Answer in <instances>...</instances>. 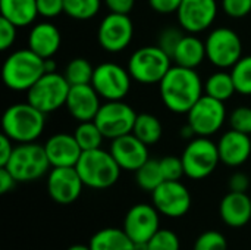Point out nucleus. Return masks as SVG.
Segmentation results:
<instances>
[{
	"instance_id": "1",
	"label": "nucleus",
	"mask_w": 251,
	"mask_h": 250,
	"mask_svg": "<svg viewBox=\"0 0 251 250\" xmlns=\"http://www.w3.org/2000/svg\"><path fill=\"white\" fill-rule=\"evenodd\" d=\"M163 105L174 113H188L204 93V83L199 72L179 65L172 66L159 83Z\"/></svg>"
},
{
	"instance_id": "2",
	"label": "nucleus",
	"mask_w": 251,
	"mask_h": 250,
	"mask_svg": "<svg viewBox=\"0 0 251 250\" xmlns=\"http://www.w3.org/2000/svg\"><path fill=\"white\" fill-rule=\"evenodd\" d=\"M46 113L29 102L10 105L1 118V130L15 143H32L44 131Z\"/></svg>"
},
{
	"instance_id": "3",
	"label": "nucleus",
	"mask_w": 251,
	"mask_h": 250,
	"mask_svg": "<svg viewBox=\"0 0 251 250\" xmlns=\"http://www.w3.org/2000/svg\"><path fill=\"white\" fill-rule=\"evenodd\" d=\"M43 74H46L44 59L28 47L10 53L1 68L3 83L13 91H28Z\"/></svg>"
},
{
	"instance_id": "4",
	"label": "nucleus",
	"mask_w": 251,
	"mask_h": 250,
	"mask_svg": "<svg viewBox=\"0 0 251 250\" xmlns=\"http://www.w3.org/2000/svg\"><path fill=\"white\" fill-rule=\"evenodd\" d=\"M75 168L84 186L94 190H104L116 184L122 171L112 153L101 147L82 152Z\"/></svg>"
},
{
	"instance_id": "5",
	"label": "nucleus",
	"mask_w": 251,
	"mask_h": 250,
	"mask_svg": "<svg viewBox=\"0 0 251 250\" xmlns=\"http://www.w3.org/2000/svg\"><path fill=\"white\" fill-rule=\"evenodd\" d=\"M1 168H6L18 183H29L44 177L51 165L44 146L32 141L15 146L9 162Z\"/></svg>"
},
{
	"instance_id": "6",
	"label": "nucleus",
	"mask_w": 251,
	"mask_h": 250,
	"mask_svg": "<svg viewBox=\"0 0 251 250\" xmlns=\"http://www.w3.org/2000/svg\"><path fill=\"white\" fill-rule=\"evenodd\" d=\"M171 68L172 57L162 47L146 46L129 56L126 69L141 84H159Z\"/></svg>"
},
{
	"instance_id": "7",
	"label": "nucleus",
	"mask_w": 251,
	"mask_h": 250,
	"mask_svg": "<svg viewBox=\"0 0 251 250\" xmlns=\"http://www.w3.org/2000/svg\"><path fill=\"white\" fill-rule=\"evenodd\" d=\"M182 165L185 175L191 180H203L215 172L221 162L218 144L209 137H199L190 140L182 155Z\"/></svg>"
},
{
	"instance_id": "8",
	"label": "nucleus",
	"mask_w": 251,
	"mask_h": 250,
	"mask_svg": "<svg viewBox=\"0 0 251 250\" xmlns=\"http://www.w3.org/2000/svg\"><path fill=\"white\" fill-rule=\"evenodd\" d=\"M69 90L71 84L66 81L65 75L59 72H46L26 91V102L47 115L66 105Z\"/></svg>"
},
{
	"instance_id": "9",
	"label": "nucleus",
	"mask_w": 251,
	"mask_h": 250,
	"mask_svg": "<svg viewBox=\"0 0 251 250\" xmlns=\"http://www.w3.org/2000/svg\"><path fill=\"white\" fill-rule=\"evenodd\" d=\"M204 44L206 56L216 68H232L243 57V41L231 28L219 27L212 29Z\"/></svg>"
},
{
	"instance_id": "10",
	"label": "nucleus",
	"mask_w": 251,
	"mask_h": 250,
	"mask_svg": "<svg viewBox=\"0 0 251 250\" xmlns=\"http://www.w3.org/2000/svg\"><path fill=\"white\" fill-rule=\"evenodd\" d=\"M187 124L191 127L196 136L210 137L216 134L225 124L226 109L225 102L213 99L207 94H203L196 105L187 113Z\"/></svg>"
},
{
	"instance_id": "11",
	"label": "nucleus",
	"mask_w": 251,
	"mask_h": 250,
	"mask_svg": "<svg viewBox=\"0 0 251 250\" xmlns=\"http://www.w3.org/2000/svg\"><path fill=\"white\" fill-rule=\"evenodd\" d=\"M137 115L138 113H135V111L122 100H106L100 106L94 122L104 139L113 140L132 133Z\"/></svg>"
},
{
	"instance_id": "12",
	"label": "nucleus",
	"mask_w": 251,
	"mask_h": 250,
	"mask_svg": "<svg viewBox=\"0 0 251 250\" xmlns=\"http://www.w3.org/2000/svg\"><path fill=\"white\" fill-rule=\"evenodd\" d=\"M131 74L113 62H104L94 68L91 85L104 100H124L131 90Z\"/></svg>"
},
{
	"instance_id": "13",
	"label": "nucleus",
	"mask_w": 251,
	"mask_h": 250,
	"mask_svg": "<svg viewBox=\"0 0 251 250\" xmlns=\"http://www.w3.org/2000/svg\"><path fill=\"white\" fill-rule=\"evenodd\" d=\"M134 37V24L125 13L110 12L106 15L97 31V40L103 50L109 53H119L125 50Z\"/></svg>"
},
{
	"instance_id": "14",
	"label": "nucleus",
	"mask_w": 251,
	"mask_h": 250,
	"mask_svg": "<svg viewBox=\"0 0 251 250\" xmlns=\"http://www.w3.org/2000/svg\"><path fill=\"white\" fill-rule=\"evenodd\" d=\"M153 206L168 218H181L191 208L190 190L178 181H163L154 192H151Z\"/></svg>"
},
{
	"instance_id": "15",
	"label": "nucleus",
	"mask_w": 251,
	"mask_h": 250,
	"mask_svg": "<svg viewBox=\"0 0 251 250\" xmlns=\"http://www.w3.org/2000/svg\"><path fill=\"white\" fill-rule=\"evenodd\" d=\"M160 212L149 203L129 208L124 218L122 230L134 243H147L160 230Z\"/></svg>"
},
{
	"instance_id": "16",
	"label": "nucleus",
	"mask_w": 251,
	"mask_h": 250,
	"mask_svg": "<svg viewBox=\"0 0 251 250\" xmlns=\"http://www.w3.org/2000/svg\"><path fill=\"white\" fill-rule=\"evenodd\" d=\"M178 22L185 32L199 34L212 27L218 16L216 0H182L176 10Z\"/></svg>"
},
{
	"instance_id": "17",
	"label": "nucleus",
	"mask_w": 251,
	"mask_h": 250,
	"mask_svg": "<svg viewBox=\"0 0 251 250\" xmlns=\"http://www.w3.org/2000/svg\"><path fill=\"white\" fill-rule=\"evenodd\" d=\"M84 183L75 167L51 168L47 175L49 196L59 205L74 203L82 193Z\"/></svg>"
},
{
	"instance_id": "18",
	"label": "nucleus",
	"mask_w": 251,
	"mask_h": 250,
	"mask_svg": "<svg viewBox=\"0 0 251 250\" xmlns=\"http://www.w3.org/2000/svg\"><path fill=\"white\" fill-rule=\"evenodd\" d=\"M109 152L124 171L135 172L149 161V146L132 133L113 139Z\"/></svg>"
},
{
	"instance_id": "19",
	"label": "nucleus",
	"mask_w": 251,
	"mask_h": 250,
	"mask_svg": "<svg viewBox=\"0 0 251 250\" xmlns=\"http://www.w3.org/2000/svg\"><path fill=\"white\" fill-rule=\"evenodd\" d=\"M100 106V96L91 84L71 85L65 108L74 119L78 122L93 121Z\"/></svg>"
},
{
	"instance_id": "20",
	"label": "nucleus",
	"mask_w": 251,
	"mask_h": 250,
	"mask_svg": "<svg viewBox=\"0 0 251 250\" xmlns=\"http://www.w3.org/2000/svg\"><path fill=\"white\" fill-rule=\"evenodd\" d=\"M49 162L51 168L59 167H75L82 155V149L79 147L74 134L59 133L51 136L44 144Z\"/></svg>"
},
{
	"instance_id": "21",
	"label": "nucleus",
	"mask_w": 251,
	"mask_h": 250,
	"mask_svg": "<svg viewBox=\"0 0 251 250\" xmlns=\"http://www.w3.org/2000/svg\"><path fill=\"white\" fill-rule=\"evenodd\" d=\"M221 162L235 168L244 165L251 158V136L229 130L218 141Z\"/></svg>"
},
{
	"instance_id": "22",
	"label": "nucleus",
	"mask_w": 251,
	"mask_h": 250,
	"mask_svg": "<svg viewBox=\"0 0 251 250\" xmlns=\"http://www.w3.org/2000/svg\"><path fill=\"white\" fill-rule=\"evenodd\" d=\"M60 43L62 34L51 22L35 24L28 34V49L43 59L53 57L59 52Z\"/></svg>"
},
{
	"instance_id": "23",
	"label": "nucleus",
	"mask_w": 251,
	"mask_h": 250,
	"mask_svg": "<svg viewBox=\"0 0 251 250\" xmlns=\"http://www.w3.org/2000/svg\"><path fill=\"white\" fill-rule=\"evenodd\" d=\"M221 220L232 228H241L251 221V197L247 193L229 192L219 205Z\"/></svg>"
},
{
	"instance_id": "24",
	"label": "nucleus",
	"mask_w": 251,
	"mask_h": 250,
	"mask_svg": "<svg viewBox=\"0 0 251 250\" xmlns=\"http://www.w3.org/2000/svg\"><path fill=\"white\" fill-rule=\"evenodd\" d=\"M206 44L203 40H200L196 34H185L181 41L178 43L172 60L184 68H191L196 69L203 63L206 59Z\"/></svg>"
},
{
	"instance_id": "25",
	"label": "nucleus",
	"mask_w": 251,
	"mask_h": 250,
	"mask_svg": "<svg viewBox=\"0 0 251 250\" xmlns=\"http://www.w3.org/2000/svg\"><path fill=\"white\" fill-rule=\"evenodd\" d=\"M0 13L18 28L28 27L38 16L37 0H0Z\"/></svg>"
},
{
	"instance_id": "26",
	"label": "nucleus",
	"mask_w": 251,
	"mask_h": 250,
	"mask_svg": "<svg viewBox=\"0 0 251 250\" xmlns=\"http://www.w3.org/2000/svg\"><path fill=\"white\" fill-rule=\"evenodd\" d=\"M91 250H134V242L122 228H103L88 243Z\"/></svg>"
},
{
	"instance_id": "27",
	"label": "nucleus",
	"mask_w": 251,
	"mask_h": 250,
	"mask_svg": "<svg viewBox=\"0 0 251 250\" xmlns=\"http://www.w3.org/2000/svg\"><path fill=\"white\" fill-rule=\"evenodd\" d=\"M132 134L137 136L147 146H153L162 139L163 127L157 116L151 113H138L132 128Z\"/></svg>"
},
{
	"instance_id": "28",
	"label": "nucleus",
	"mask_w": 251,
	"mask_h": 250,
	"mask_svg": "<svg viewBox=\"0 0 251 250\" xmlns=\"http://www.w3.org/2000/svg\"><path fill=\"white\" fill-rule=\"evenodd\" d=\"M237 93L235 84L231 72H215L204 81V94L218 99L221 102H226Z\"/></svg>"
},
{
	"instance_id": "29",
	"label": "nucleus",
	"mask_w": 251,
	"mask_h": 250,
	"mask_svg": "<svg viewBox=\"0 0 251 250\" xmlns=\"http://www.w3.org/2000/svg\"><path fill=\"white\" fill-rule=\"evenodd\" d=\"M163 181L165 177L157 159H149L141 168L135 171V183L146 192H154Z\"/></svg>"
},
{
	"instance_id": "30",
	"label": "nucleus",
	"mask_w": 251,
	"mask_h": 250,
	"mask_svg": "<svg viewBox=\"0 0 251 250\" xmlns=\"http://www.w3.org/2000/svg\"><path fill=\"white\" fill-rule=\"evenodd\" d=\"M74 137L76 139L79 147L82 149V152L85 150H94L101 147V141L104 139V136L101 134L100 128L97 127V124L93 121H85V122H79V125L75 128Z\"/></svg>"
},
{
	"instance_id": "31",
	"label": "nucleus",
	"mask_w": 251,
	"mask_h": 250,
	"mask_svg": "<svg viewBox=\"0 0 251 250\" xmlns=\"http://www.w3.org/2000/svg\"><path fill=\"white\" fill-rule=\"evenodd\" d=\"M94 74L93 65L85 57H75L72 59L65 68V78L71 85H81V84H91Z\"/></svg>"
},
{
	"instance_id": "32",
	"label": "nucleus",
	"mask_w": 251,
	"mask_h": 250,
	"mask_svg": "<svg viewBox=\"0 0 251 250\" xmlns=\"http://www.w3.org/2000/svg\"><path fill=\"white\" fill-rule=\"evenodd\" d=\"M100 7L101 0H63V13L78 21L94 18Z\"/></svg>"
},
{
	"instance_id": "33",
	"label": "nucleus",
	"mask_w": 251,
	"mask_h": 250,
	"mask_svg": "<svg viewBox=\"0 0 251 250\" xmlns=\"http://www.w3.org/2000/svg\"><path fill=\"white\" fill-rule=\"evenodd\" d=\"M231 75L237 93L243 96H251V55L243 56L231 68Z\"/></svg>"
},
{
	"instance_id": "34",
	"label": "nucleus",
	"mask_w": 251,
	"mask_h": 250,
	"mask_svg": "<svg viewBox=\"0 0 251 250\" xmlns=\"http://www.w3.org/2000/svg\"><path fill=\"white\" fill-rule=\"evenodd\" d=\"M147 243L149 250H181L179 237L168 228H160Z\"/></svg>"
},
{
	"instance_id": "35",
	"label": "nucleus",
	"mask_w": 251,
	"mask_h": 250,
	"mask_svg": "<svg viewBox=\"0 0 251 250\" xmlns=\"http://www.w3.org/2000/svg\"><path fill=\"white\" fill-rule=\"evenodd\" d=\"M193 250H228V242L222 233L209 230L197 237Z\"/></svg>"
},
{
	"instance_id": "36",
	"label": "nucleus",
	"mask_w": 251,
	"mask_h": 250,
	"mask_svg": "<svg viewBox=\"0 0 251 250\" xmlns=\"http://www.w3.org/2000/svg\"><path fill=\"white\" fill-rule=\"evenodd\" d=\"M159 162H160V168H162L165 181H178V180H181L182 175H185L181 158L165 156V158L159 159Z\"/></svg>"
},
{
	"instance_id": "37",
	"label": "nucleus",
	"mask_w": 251,
	"mask_h": 250,
	"mask_svg": "<svg viewBox=\"0 0 251 250\" xmlns=\"http://www.w3.org/2000/svg\"><path fill=\"white\" fill-rule=\"evenodd\" d=\"M229 125L232 130L251 136V108L240 106L229 115Z\"/></svg>"
},
{
	"instance_id": "38",
	"label": "nucleus",
	"mask_w": 251,
	"mask_h": 250,
	"mask_svg": "<svg viewBox=\"0 0 251 250\" xmlns=\"http://www.w3.org/2000/svg\"><path fill=\"white\" fill-rule=\"evenodd\" d=\"M182 31H184L182 28H181V29H179V28H174V27L165 28V29L160 32V35H159V43H157V46L162 47V49L172 57V55H174V52H175L178 43H179L181 38L185 35Z\"/></svg>"
},
{
	"instance_id": "39",
	"label": "nucleus",
	"mask_w": 251,
	"mask_h": 250,
	"mask_svg": "<svg viewBox=\"0 0 251 250\" xmlns=\"http://www.w3.org/2000/svg\"><path fill=\"white\" fill-rule=\"evenodd\" d=\"M222 9L226 16L241 19L250 15L251 0H222Z\"/></svg>"
},
{
	"instance_id": "40",
	"label": "nucleus",
	"mask_w": 251,
	"mask_h": 250,
	"mask_svg": "<svg viewBox=\"0 0 251 250\" xmlns=\"http://www.w3.org/2000/svg\"><path fill=\"white\" fill-rule=\"evenodd\" d=\"M16 29L18 27L13 25L10 21L3 16L0 18V50L6 52L13 46L16 40Z\"/></svg>"
},
{
	"instance_id": "41",
	"label": "nucleus",
	"mask_w": 251,
	"mask_h": 250,
	"mask_svg": "<svg viewBox=\"0 0 251 250\" xmlns=\"http://www.w3.org/2000/svg\"><path fill=\"white\" fill-rule=\"evenodd\" d=\"M37 10L46 19L56 18L63 13V0H37Z\"/></svg>"
},
{
	"instance_id": "42",
	"label": "nucleus",
	"mask_w": 251,
	"mask_h": 250,
	"mask_svg": "<svg viewBox=\"0 0 251 250\" xmlns=\"http://www.w3.org/2000/svg\"><path fill=\"white\" fill-rule=\"evenodd\" d=\"M251 184V178L244 172H235L229 177L228 187L229 192H238V193H247Z\"/></svg>"
},
{
	"instance_id": "43",
	"label": "nucleus",
	"mask_w": 251,
	"mask_h": 250,
	"mask_svg": "<svg viewBox=\"0 0 251 250\" xmlns=\"http://www.w3.org/2000/svg\"><path fill=\"white\" fill-rule=\"evenodd\" d=\"M182 0H149L150 7L160 13V15H169L178 10Z\"/></svg>"
},
{
	"instance_id": "44",
	"label": "nucleus",
	"mask_w": 251,
	"mask_h": 250,
	"mask_svg": "<svg viewBox=\"0 0 251 250\" xmlns=\"http://www.w3.org/2000/svg\"><path fill=\"white\" fill-rule=\"evenodd\" d=\"M104 3L110 12L128 15L134 9L135 0H104Z\"/></svg>"
},
{
	"instance_id": "45",
	"label": "nucleus",
	"mask_w": 251,
	"mask_h": 250,
	"mask_svg": "<svg viewBox=\"0 0 251 250\" xmlns=\"http://www.w3.org/2000/svg\"><path fill=\"white\" fill-rule=\"evenodd\" d=\"M13 149H15L13 141L6 134H1L0 136V167H4L9 162L13 153Z\"/></svg>"
},
{
	"instance_id": "46",
	"label": "nucleus",
	"mask_w": 251,
	"mask_h": 250,
	"mask_svg": "<svg viewBox=\"0 0 251 250\" xmlns=\"http://www.w3.org/2000/svg\"><path fill=\"white\" fill-rule=\"evenodd\" d=\"M16 183H18V181L15 180V177H13L6 168H1V167H0V193H1V194L9 193L10 190L15 189Z\"/></svg>"
},
{
	"instance_id": "47",
	"label": "nucleus",
	"mask_w": 251,
	"mask_h": 250,
	"mask_svg": "<svg viewBox=\"0 0 251 250\" xmlns=\"http://www.w3.org/2000/svg\"><path fill=\"white\" fill-rule=\"evenodd\" d=\"M44 69L46 72H56V62L50 59H44Z\"/></svg>"
},
{
	"instance_id": "48",
	"label": "nucleus",
	"mask_w": 251,
	"mask_h": 250,
	"mask_svg": "<svg viewBox=\"0 0 251 250\" xmlns=\"http://www.w3.org/2000/svg\"><path fill=\"white\" fill-rule=\"evenodd\" d=\"M134 250H149V243H134Z\"/></svg>"
},
{
	"instance_id": "49",
	"label": "nucleus",
	"mask_w": 251,
	"mask_h": 250,
	"mask_svg": "<svg viewBox=\"0 0 251 250\" xmlns=\"http://www.w3.org/2000/svg\"><path fill=\"white\" fill-rule=\"evenodd\" d=\"M68 250H91V249H90V246H84V245H74V246H71Z\"/></svg>"
}]
</instances>
